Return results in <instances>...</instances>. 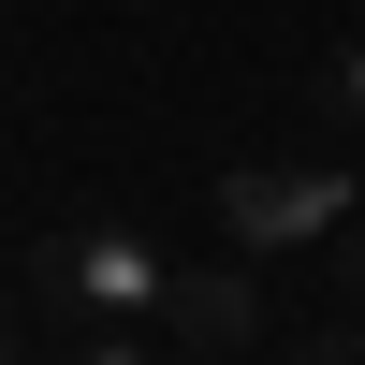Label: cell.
Instances as JSON below:
<instances>
[{"label": "cell", "mask_w": 365, "mask_h": 365, "mask_svg": "<svg viewBox=\"0 0 365 365\" xmlns=\"http://www.w3.org/2000/svg\"><path fill=\"white\" fill-rule=\"evenodd\" d=\"M292 365H365V336H351V351H292Z\"/></svg>", "instance_id": "5b68a950"}, {"label": "cell", "mask_w": 365, "mask_h": 365, "mask_svg": "<svg viewBox=\"0 0 365 365\" xmlns=\"http://www.w3.org/2000/svg\"><path fill=\"white\" fill-rule=\"evenodd\" d=\"M0 365H15V307H0Z\"/></svg>", "instance_id": "8992f818"}, {"label": "cell", "mask_w": 365, "mask_h": 365, "mask_svg": "<svg viewBox=\"0 0 365 365\" xmlns=\"http://www.w3.org/2000/svg\"><path fill=\"white\" fill-rule=\"evenodd\" d=\"M29 322L73 336V322H190V263H161V234L132 220H58L29 249Z\"/></svg>", "instance_id": "6da1fadb"}, {"label": "cell", "mask_w": 365, "mask_h": 365, "mask_svg": "<svg viewBox=\"0 0 365 365\" xmlns=\"http://www.w3.org/2000/svg\"><path fill=\"white\" fill-rule=\"evenodd\" d=\"M351 190H365L351 161H234L220 175V234L234 249H322L351 220Z\"/></svg>", "instance_id": "7a4b0ae2"}, {"label": "cell", "mask_w": 365, "mask_h": 365, "mask_svg": "<svg viewBox=\"0 0 365 365\" xmlns=\"http://www.w3.org/2000/svg\"><path fill=\"white\" fill-rule=\"evenodd\" d=\"M58 365H161V322H73Z\"/></svg>", "instance_id": "3957f363"}, {"label": "cell", "mask_w": 365, "mask_h": 365, "mask_svg": "<svg viewBox=\"0 0 365 365\" xmlns=\"http://www.w3.org/2000/svg\"><path fill=\"white\" fill-rule=\"evenodd\" d=\"M351 322H365V263H351Z\"/></svg>", "instance_id": "52a82bcc"}, {"label": "cell", "mask_w": 365, "mask_h": 365, "mask_svg": "<svg viewBox=\"0 0 365 365\" xmlns=\"http://www.w3.org/2000/svg\"><path fill=\"white\" fill-rule=\"evenodd\" d=\"M336 117L365 132V44H336Z\"/></svg>", "instance_id": "277c9868"}]
</instances>
